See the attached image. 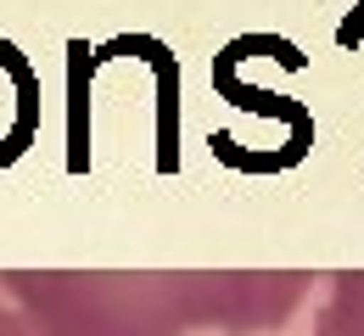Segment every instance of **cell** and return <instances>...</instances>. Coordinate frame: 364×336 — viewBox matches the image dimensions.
Returning <instances> with one entry per match:
<instances>
[{
    "label": "cell",
    "mask_w": 364,
    "mask_h": 336,
    "mask_svg": "<svg viewBox=\"0 0 364 336\" xmlns=\"http://www.w3.org/2000/svg\"><path fill=\"white\" fill-rule=\"evenodd\" d=\"M309 269H0V297L40 336H269Z\"/></svg>",
    "instance_id": "obj_1"
},
{
    "label": "cell",
    "mask_w": 364,
    "mask_h": 336,
    "mask_svg": "<svg viewBox=\"0 0 364 336\" xmlns=\"http://www.w3.org/2000/svg\"><path fill=\"white\" fill-rule=\"evenodd\" d=\"M309 336H364V269L325 275V303Z\"/></svg>",
    "instance_id": "obj_2"
},
{
    "label": "cell",
    "mask_w": 364,
    "mask_h": 336,
    "mask_svg": "<svg viewBox=\"0 0 364 336\" xmlns=\"http://www.w3.org/2000/svg\"><path fill=\"white\" fill-rule=\"evenodd\" d=\"M0 336H40V331H34V325H28L11 303H0Z\"/></svg>",
    "instance_id": "obj_3"
}]
</instances>
